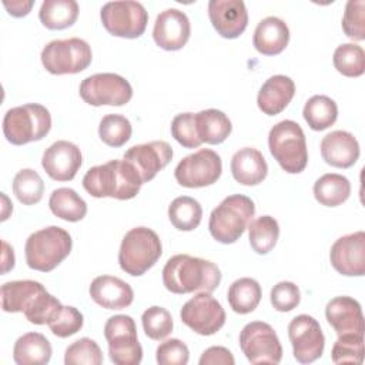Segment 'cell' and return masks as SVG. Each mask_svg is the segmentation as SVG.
<instances>
[{
  "instance_id": "cell-3",
  "label": "cell",
  "mask_w": 365,
  "mask_h": 365,
  "mask_svg": "<svg viewBox=\"0 0 365 365\" xmlns=\"http://www.w3.org/2000/svg\"><path fill=\"white\" fill-rule=\"evenodd\" d=\"M71 248V235L61 227L50 225L34 231L26 240V262L31 269L48 272L70 255Z\"/></svg>"
},
{
  "instance_id": "cell-42",
  "label": "cell",
  "mask_w": 365,
  "mask_h": 365,
  "mask_svg": "<svg viewBox=\"0 0 365 365\" xmlns=\"http://www.w3.org/2000/svg\"><path fill=\"white\" fill-rule=\"evenodd\" d=\"M331 359L334 364H354V365L362 364L364 335H355V334L339 335L332 346Z\"/></svg>"
},
{
  "instance_id": "cell-11",
  "label": "cell",
  "mask_w": 365,
  "mask_h": 365,
  "mask_svg": "<svg viewBox=\"0 0 365 365\" xmlns=\"http://www.w3.org/2000/svg\"><path fill=\"white\" fill-rule=\"evenodd\" d=\"M240 348L251 364H279L282 346L274 328L262 321L248 322L240 332Z\"/></svg>"
},
{
  "instance_id": "cell-51",
  "label": "cell",
  "mask_w": 365,
  "mask_h": 365,
  "mask_svg": "<svg viewBox=\"0 0 365 365\" xmlns=\"http://www.w3.org/2000/svg\"><path fill=\"white\" fill-rule=\"evenodd\" d=\"M1 244H3V268H1V272L6 274L7 271L13 269V267H14V252H13V247H10L6 241H3Z\"/></svg>"
},
{
  "instance_id": "cell-12",
  "label": "cell",
  "mask_w": 365,
  "mask_h": 365,
  "mask_svg": "<svg viewBox=\"0 0 365 365\" xmlns=\"http://www.w3.org/2000/svg\"><path fill=\"white\" fill-rule=\"evenodd\" d=\"M80 97L90 106H124L133 97L131 84L115 73H97L80 84Z\"/></svg>"
},
{
  "instance_id": "cell-22",
  "label": "cell",
  "mask_w": 365,
  "mask_h": 365,
  "mask_svg": "<svg viewBox=\"0 0 365 365\" xmlns=\"http://www.w3.org/2000/svg\"><path fill=\"white\" fill-rule=\"evenodd\" d=\"M321 155L324 161L336 168H349L359 158V143L345 130L328 133L321 140Z\"/></svg>"
},
{
  "instance_id": "cell-20",
  "label": "cell",
  "mask_w": 365,
  "mask_h": 365,
  "mask_svg": "<svg viewBox=\"0 0 365 365\" xmlns=\"http://www.w3.org/2000/svg\"><path fill=\"white\" fill-rule=\"evenodd\" d=\"M208 17L224 38L240 37L248 24V11L242 0H210Z\"/></svg>"
},
{
  "instance_id": "cell-47",
  "label": "cell",
  "mask_w": 365,
  "mask_h": 365,
  "mask_svg": "<svg viewBox=\"0 0 365 365\" xmlns=\"http://www.w3.org/2000/svg\"><path fill=\"white\" fill-rule=\"evenodd\" d=\"M83 314L76 307L66 305L63 307L58 317L48 324V328L53 332V335L58 338H68L77 334L83 328Z\"/></svg>"
},
{
  "instance_id": "cell-25",
  "label": "cell",
  "mask_w": 365,
  "mask_h": 365,
  "mask_svg": "<svg viewBox=\"0 0 365 365\" xmlns=\"http://www.w3.org/2000/svg\"><path fill=\"white\" fill-rule=\"evenodd\" d=\"M288 24L277 16H268L262 19L257 24L252 36V44L255 50L264 56L279 54L288 46Z\"/></svg>"
},
{
  "instance_id": "cell-10",
  "label": "cell",
  "mask_w": 365,
  "mask_h": 365,
  "mask_svg": "<svg viewBox=\"0 0 365 365\" xmlns=\"http://www.w3.org/2000/svg\"><path fill=\"white\" fill-rule=\"evenodd\" d=\"M100 17L104 29L110 34L124 38L140 37L148 23L145 7L133 0L106 3L100 10Z\"/></svg>"
},
{
  "instance_id": "cell-9",
  "label": "cell",
  "mask_w": 365,
  "mask_h": 365,
  "mask_svg": "<svg viewBox=\"0 0 365 365\" xmlns=\"http://www.w3.org/2000/svg\"><path fill=\"white\" fill-rule=\"evenodd\" d=\"M104 336L108 342V356L115 365H138L143 359V348L138 342L137 327L130 315L110 317L104 325Z\"/></svg>"
},
{
  "instance_id": "cell-41",
  "label": "cell",
  "mask_w": 365,
  "mask_h": 365,
  "mask_svg": "<svg viewBox=\"0 0 365 365\" xmlns=\"http://www.w3.org/2000/svg\"><path fill=\"white\" fill-rule=\"evenodd\" d=\"M141 324L144 334L154 341H161L167 338L174 328L171 314L158 305L147 308L141 315Z\"/></svg>"
},
{
  "instance_id": "cell-39",
  "label": "cell",
  "mask_w": 365,
  "mask_h": 365,
  "mask_svg": "<svg viewBox=\"0 0 365 365\" xmlns=\"http://www.w3.org/2000/svg\"><path fill=\"white\" fill-rule=\"evenodd\" d=\"M64 305L54 295L43 289L34 297L23 314L30 324L48 325L58 317Z\"/></svg>"
},
{
  "instance_id": "cell-18",
  "label": "cell",
  "mask_w": 365,
  "mask_h": 365,
  "mask_svg": "<svg viewBox=\"0 0 365 365\" xmlns=\"http://www.w3.org/2000/svg\"><path fill=\"white\" fill-rule=\"evenodd\" d=\"M191 34L188 16L178 9L163 10L154 23L153 38L158 47L167 51L182 48Z\"/></svg>"
},
{
  "instance_id": "cell-36",
  "label": "cell",
  "mask_w": 365,
  "mask_h": 365,
  "mask_svg": "<svg viewBox=\"0 0 365 365\" xmlns=\"http://www.w3.org/2000/svg\"><path fill=\"white\" fill-rule=\"evenodd\" d=\"M168 218L177 230L192 231L200 225L202 218L201 204L188 195L177 197L168 207Z\"/></svg>"
},
{
  "instance_id": "cell-40",
  "label": "cell",
  "mask_w": 365,
  "mask_h": 365,
  "mask_svg": "<svg viewBox=\"0 0 365 365\" xmlns=\"http://www.w3.org/2000/svg\"><path fill=\"white\" fill-rule=\"evenodd\" d=\"M133 128L127 117L121 114H107L101 118L98 125V135L101 141L110 147H121L131 137Z\"/></svg>"
},
{
  "instance_id": "cell-27",
  "label": "cell",
  "mask_w": 365,
  "mask_h": 365,
  "mask_svg": "<svg viewBox=\"0 0 365 365\" xmlns=\"http://www.w3.org/2000/svg\"><path fill=\"white\" fill-rule=\"evenodd\" d=\"M51 354L50 341L40 332L23 334L13 346V359L17 365H46Z\"/></svg>"
},
{
  "instance_id": "cell-37",
  "label": "cell",
  "mask_w": 365,
  "mask_h": 365,
  "mask_svg": "<svg viewBox=\"0 0 365 365\" xmlns=\"http://www.w3.org/2000/svg\"><path fill=\"white\" fill-rule=\"evenodd\" d=\"M334 67L346 77H359L365 71V51L354 43H342L334 51Z\"/></svg>"
},
{
  "instance_id": "cell-46",
  "label": "cell",
  "mask_w": 365,
  "mask_h": 365,
  "mask_svg": "<svg viewBox=\"0 0 365 365\" xmlns=\"http://www.w3.org/2000/svg\"><path fill=\"white\" fill-rule=\"evenodd\" d=\"M269 301L274 309L278 312H289L299 305V288L291 281H281L271 288Z\"/></svg>"
},
{
  "instance_id": "cell-35",
  "label": "cell",
  "mask_w": 365,
  "mask_h": 365,
  "mask_svg": "<svg viewBox=\"0 0 365 365\" xmlns=\"http://www.w3.org/2000/svg\"><path fill=\"white\" fill-rule=\"evenodd\" d=\"M279 237L278 221L271 215H261L251 220L248 225V240L251 248L257 254H268L277 244Z\"/></svg>"
},
{
  "instance_id": "cell-7",
  "label": "cell",
  "mask_w": 365,
  "mask_h": 365,
  "mask_svg": "<svg viewBox=\"0 0 365 365\" xmlns=\"http://www.w3.org/2000/svg\"><path fill=\"white\" fill-rule=\"evenodd\" d=\"M51 128L50 111L37 103L13 107L3 117V134L14 145L38 141Z\"/></svg>"
},
{
  "instance_id": "cell-16",
  "label": "cell",
  "mask_w": 365,
  "mask_h": 365,
  "mask_svg": "<svg viewBox=\"0 0 365 365\" xmlns=\"http://www.w3.org/2000/svg\"><path fill=\"white\" fill-rule=\"evenodd\" d=\"M329 261L342 275L362 277L365 274V232L356 231L339 237L331 247Z\"/></svg>"
},
{
  "instance_id": "cell-23",
  "label": "cell",
  "mask_w": 365,
  "mask_h": 365,
  "mask_svg": "<svg viewBox=\"0 0 365 365\" xmlns=\"http://www.w3.org/2000/svg\"><path fill=\"white\" fill-rule=\"evenodd\" d=\"M91 299L106 309H124L131 305L134 299V291L118 277L98 275L88 288Z\"/></svg>"
},
{
  "instance_id": "cell-4",
  "label": "cell",
  "mask_w": 365,
  "mask_h": 365,
  "mask_svg": "<svg viewBox=\"0 0 365 365\" xmlns=\"http://www.w3.org/2000/svg\"><path fill=\"white\" fill-rule=\"evenodd\" d=\"M255 214L254 201L242 194L225 197L212 211L208 230L221 244H234L248 228Z\"/></svg>"
},
{
  "instance_id": "cell-28",
  "label": "cell",
  "mask_w": 365,
  "mask_h": 365,
  "mask_svg": "<svg viewBox=\"0 0 365 365\" xmlns=\"http://www.w3.org/2000/svg\"><path fill=\"white\" fill-rule=\"evenodd\" d=\"M195 127L200 140L207 144H221L232 131L231 120L217 108L195 113Z\"/></svg>"
},
{
  "instance_id": "cell-2",
  "label": "cell",
  "mask_w": 365,
  "mask_h": 365,
  "mask_svg": "<svg viewBox=\"0 0 365 365\" xmlns=\"http://www.w3.org/2000/svg\"><path fill=\"white\" fill-rule=\"evenodd\" d=\"M143 185L135 167L125 160H110L94 165L83 177L84 190L96 198H134Z\"/></svg>"
},
{
  "instance_id": "cell-43",
  "label": "cell",
  "mask_w": 365,
  "mask_h": 365,
  "mask_svg": "<svg viewBox=\"0 0 365 365\" xmlns=\"http://www.w3.org/2000/svg\"><path fill=\"white\" fill-rule=\"evenodd\" d=\"M66 365H100L103 352L98 344L91 338H80L67 346L64 352Z\"/></svg>"
},
{
  "instance_id": "cell-17",
  "label": "cell",
  "mask_w": 365,
  "mask_h": 365,
  "mask_svg": "<svg viewBox=\"0 0 365 365\" xmlns=\"http://www.w3.org/2000/svg\"><path fill=\"white\" fill-rule=\"evenodd\" d=\"M173 158V148L167 141L155 140L130 147L123 160L131 163L138 171L143 184L153 180Z\"/></svg>"
},
{
  "instance_id": "cell-50",
  "label": "cell",
  "mask_w": 365,
  "mask_h": 365,
  "mask_svg": "<svg viewBox=\"0 0 365 365\" xmlns=\"http://www.w3.org/2000/svg\"><path fill=\"white\" fill-rule=\"evenodd\" d=\"M34 1L31 0H16V1H3V6L7 9L9 14H11L13 17H23L27 16L29 11L31 10Z\"/></svg>"
},
{
  "instance_id": "cell-24",
  "label": "cell",
  "mask_w": 365,
  "mask_h": 365,
  "mask_svg": "<svg viewBox=\"0 0 365 365\" xmlns=\"http://www.w3.org/2000/svg\"><path fill=\"white\" fill-rule=\"evenodd\" d=\"M295 94L294 80L284 74L271 76L261 86L257 104L258 108L267 115H277L285 110Z\"/></svg>"
},
{
  "instance_id": "cell-21",
  "label": "cell",
  "mask_w": 365,
  "mask_h": 365,
  "mask_svg": "<svg viewBox=\"0 0 365 365\" xmlns=\"http://www.w3.org/2000/svg\"><path fill=\"white\" fill-rule=\"evenodd\" d=\"M325 318L336 335H364V315L361 304L352 297H335L325 307Z\"/></svg>"
},
{
  "instance_id": "cell-30",
  "label": "cell",
  "mask_w": 365,
  "mask_h": 365,
  "mask_svg": "<svg viewBox=\"0 0 365 365\" xmlns=\"http://www.w3.org/2000/svg\"><path fill=\"white\" fill-rule=\"evenodd\" d=\"M262 297L261 285L257 279L244 277L235 279L227 292V299L231 309L240 315H245L252 312Z\"/></svg>"
},
{
  "instance_id": "cell-14",
  "label": "cell",
  "mask_w": 365,
  "mask_h": 365,
  "mask_svg": "<svg viewBox=\"0 0 365 365\" xmlns=\"http://www.w3.org/2000/svg\"><path fill=\"white\" fill-rule=\"evenodd\" d=\"M180 318L198 335L210 336L224 327L225 311L211 292H200L182 305Z\"/></svg>"
},
{
  "instance_id": "cell-45",
  "label": "cell",
  "mask_w": 365,
  "mask_h": 365,
  "mask_svg": "<svg viewBox=\"0 0 365 365\" xmlns=\"http://www.w3.org/2000/svg\"><path fill=\"white\" fill-rule=\"evenodd\" d=\"M365 1L349 0L345 6L342 17V30L352 40L365 38Z\"/></svg>"
},
{
  "instance_id": "cell-31",
  "label": "cell",
  "mask_w": 365,
  "mask_h": 365,
  "mask_svg": "<svg viewBox=\"0 0 365 365\" xmlns=\"http://www.w3.org/2000/svg\"><path fill=\"white\" fill-rule=\"evenodd\" d=\"M351 182L349 180L336 173L321 175L314 182V197L325 207H338L349 198Z\"/></svg>"
},
{
  "instance_id": "cell-32",
  "label": "cell",
  "mask_w": 365,
  "mask_h": 365,
  "mask_svg": "<svg viewBox=\"0 0 365 365\" xmlns=\"http://www.w3.org/2000/svg\"><path fill=\"white\" fill-rule=\"evenodd\" d=\"M78 3L76 0H44L38 10V19L50 30H63L76 23Z\"/></svg>"
},
{
  "instance_id": "cell-26",
  "label": "cell",
  "mask_w": 365,
  "mask_h": 365,
  "mask_svg": "<svg viewBox=\"0 0 365 365\" xmlns=\"http://www.w3.org/2000/svg\"><path fill=\"white\" fill-rule=\"evenodd\" d=\"M230 167L234 180L242 185H257L268 174V165L262 153L254 147H244L235 151Z\"/></svg>"
},
{
  "instance_id": "cell-13",
  "label": "cell",
  "mask_w": 365,
  "mask_h": 365,
  "mask_svg": "<svg viewBox=\"0 0 365 365\" xmlns=\"http://www.w3.org/2000/svg\"><path fill=\"white\" fill-rule=\"evenodd\" d=\"M222 173L221 157L210 148L185 155L175 167L174 177L177 182L187 188H201L217 182Z\"/></svg>"
},
{
  "instance_id": "cell-48",
  "label": "cell",
  "mask_w": 365,
  "mask_h": 365,
  "mask_svg": "<svg viewBox=\"0 0 365 365\" xmlns=\"http://www.w3.org/2000/svg\"><path fill=\"white\" fill-rule=\"evenodd\" d=\"M155 359L160 365H185L190 359V351L182 341L171 338L157 346Z\"/></svg>"
},
{
  "instance_id": "cell-5",
  "label": "cell",
  "mask_w": 365,
  "mask_h": 365,
  "mask_svg": "<svg viewBox=\"0 0 365 365\" xmlns=\"http://www.w3.org/2000/svg\"><path fill=\"white\" fill-rule=\"evenodd\" d=\"M163 245L155 231L135 227L125 232L118 250L120 268L133 277L145 274L161 257Z\"/></svg>"
},
{
  "instance_id": "cell-8",
  "label": "cell",
  "mask_w": 365,
  "mask_h": 365,
  "mask_svg": "<svg viewBox=\"0 0 365 365\" xmlns=\"http://www.w3.org/2000/svg\"><path fill=\"white\" fill-rule=\"evenodd\" d=\"M43 67L56 76L77 74L86 70L93 60L90 44L80 37L48 41L40 54Z\"/></svg>"
},
{
  "instance_id": "cell-38",
  "label": "cell",
  "mask_w": 365,
  "mask_h": 365,
  "mask_svg": "<svg viewBox=\"0 0 365 365\" xmlns=\"http://www.w3.org/2000/svg\"><path fill=\"white\" fill-rule=\"evenodd\" d=\"M13 192L24 205L37 204L44 194V182L40 174L33 168L20 170L13 178Z\"/></svg>"
},
{
  "instance_id": "cell-33",
  "label": "cell",
  "mask_w": 365,
  "mask_h": 365,
  "mask_svg": "<svg viewBox=\"0 0 365 365\" xmlns=\"http://www.w3.org/2000/svg\"><path fill=\"white\" fill-rule=\"evenodd\" d=\"M50 211L68 222H77L83 220L87 214V204L86 201L68 187L56 188L48 198Z\"/></svg>"
},
{
  "instance_id": "cell-6",
  "label": "cell",
  "mask_w": 365,
  "mask_h": 365,
  "mask_svg": "<svg viewBox=\"0 0 365 365\" xmlns=\"http://www.w3.org/2000/svg\"><path fill=\"white\" fill-rule=\"evenodd\" d=\"M271 155L288 174H298L308 164V148L301 125L292 120H282L268 133Z\"/></svg>"
},
{
  "instance_id": "cell-19",
  "label": "cell",
  "mask_w": 365,
  "mask_h": 365,
  "mask_svg": "<svg viewBox=\"0 0 365 365\" xmlns=\"http://www.w3.org/2000/svg\"><path fill=\"white\" fill-rule=\"evenodd\" d=\"M83 163L80 148L67 140L54 141L43 153L41 167L56 181H70L76 177Z\"/></svg>"
},
{
  "instance_id": "cell-1",
  "label": "cell",
  "mask_w": 365,
  "mask_h": 365,
  "mask_svg": "<svg viewBox=\"0 0 365 365\" xmlns=\"http://www.w3.org/2000/svg\"><path fill=\"white\" fill-rule=\"evenodd\" d=\"M163 284L173 294L212 292L221 282V271L217 264L191 257L188 254L173 255L163 268Z\"/></svg>"
},
{
  "instance_id": "cell-15",
  "label": "cell",
  "mask_w": 365,
  "mask_h": 365,
  "mask_svg": "<svg viewBox=\"0 0 365 365\" xmlns=\"http://www.w3.org/2000/svg\"><path fill=\"white\" fill-rule=\"evenodd\" d=\"M288 338L294 358L299 364H311L322 356L325 336L319 322L307 314L297 315L288 324Z\"/></svg>"
},
{
  "instance_id": "cell-49",
  "label": "cell",
  "mask_w": 365,
  "mask_h": 365,
  "mask_svg": "<svg viewBox=\"0 0 365 365\" xmlns=\"http://www.w3.org/2000/svg\"><path fill=\"white\" fill-rule=\"evenodd\" d=\"M200 365H234L235 359L231 354L230 349H227L225 346H210L207 348L200 361Z\"/></svg>"
},
{
  "instance_id": "cell-44",
  "label": "cell",
  "mask_w": 365,
  "mask_h": 365,
  "mask_svg": "<svg viewBox=\"0 0 365 365\" xmlns=\"http://www.w3.org/2000/svg\"><path fill=\"white\" fill-rule=\"evenodd\" d=\"M171 135L185 148H197L202 144L197 133L194 113L177 114L171 121Z\"/></svg>"
},
{
  "instance_id": "cell-34",
  "label": "cell",
  "mask_w": 365,
  "mask_h": 365,
  "mask_svg": "<svg viewBox=\"0 0 365 365\" xmlns=\"http://www.w3.org/2000/svg\"><path fill=\"white\" fill-rule=\"evenodd\" d=\"M302 115L309 128H312L314 131H322L336 121L338 106L331 97L317 94L307 100Z\"/></svg>"
},
{
  "instance_id": "cell-29",
  "label": "cell",
  "mask_w": 365,
  "mask_h": 365,
  "mask_svg": "<svg viewBox=\"0 0 365 365\" xmlns=\"http://www.w3.org/2000/svg\"><path fill=\"white\" fill-rule=\"evenodd\" d=\"M44 288L43 284L33 279L9 281L1 285V308L4 312H24L30 302Z\"/></svg>"
}]
</instances>
